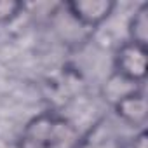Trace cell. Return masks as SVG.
<instances>
[{
  "label": "cell",
  "mask_w": 148,
  "mask_h": 148,
  "mask_svg": "<svg viewBox=\"0 0 148 148\" xmlns=\"http://www.w3.org/2000/svg\"><path fill=\"white\" fill-rule=\"evenodd\" d=\"M84 136L68 117L42 112L30 119L18 138V148H82Z\"/></svg>",
  "instance_id": "cell-1"
},
{
  "label": "cell",
  "mask_w": 148,
  "mask_h": 148,
  "mask_svg": "<svg viewBox=\"0 0 148 148\" xmlns=\"http://www.w3.org/2000/svg\"><path fill=\"white\" fill-rule=\"evenodd\" d=\"M115 73L129 84H141L146 77V47L134 42H124L113 58Z\"/></svg>",
  "instance_id": "cell-2"
},
{
  "label": "cell",
  "mask_w": 148,
  "mask_h": 148,
  "mask_svg": "<svg viewBox=\"0 0 148 148\" xmlns=\"http://www.w3.org/2000/svg\"><path fill=\"white\" fill-rule=\"evenodd\" d=\"M64 7L79 25L86 28H96L112 16L117 4L112 0H73L66 2Z\"/></svg>",
  "instance_id": "cell-3"
},
{
  "label": "cell",
  "mask_w": 148,
  "mask_h": 148,
  "mask_svg": "<svg viewBox=\"0 0 148 148\" xmlns=\"http://www.w3.org/2000/svg\"><path fill=\"white\" fill-rule=\"evenodd\" d=\"M115 113L129 125L145 129L146 124V96L143 89H132L119 96L115 101Z\"/></svg>",
  "instance_id": "cell-4"
},
{
  "label": "cell",
  "mask_w": 148,
  "mask_h": 148,
  "mask_svg": "<svg viewBox=\"0 0 148 148\" xmlns=\"http://www.w3.org/2000/svg\"><path fill=\"white\" fill-rule=\"evenodd\" d=\"M127 32H129V42L146 47V42H148V5L146 4H141L134 11V14L129 19Z\"/></svg>",
  "instance_id": "cell-5"
},
{
  "label": "cell",
  "mask_w": 148,
  "mask_h": 148,
  "mask_svg": "<svg viewBox=\"0 0 148 148\" xmlns=\"http://www.w3.org/2000/svg\"><path fill=\"white\" fill-rule=\"evenodd\" d=\"M23 9H25V4H21V2L0 0V25H2V23H9L11 19L18 18Z\"/></svg>",
  "instance_id": "cell-6"
},
{
  "label": "cell",
  "mask_w": 148,
  "mask_h": 148,
  "mask_svg": "<svg viewBox=\"0 0 148 148\" xmlns=\"http://www.w3.org/2000/svg\"><path fill=\"white\" fill-rule=\"evenodd\" d=\"M146 138H148L146 136V131L145 129H139V132L134 134L132 138L125 139L120 145V148H148V139Z\"/></svg>",
  "instance_id": "cell-7"
}]
</instances>
